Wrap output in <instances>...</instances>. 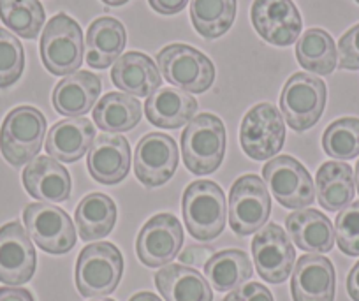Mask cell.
I'll return each instance as SVG.
<instances>
[{"label": "cell", "instance_id": "cell-1", "mask_svg": "<svg viewBox=\"0 0 359 301\" xmlns=\"http://www.w3.org/2000/svg\"><path fill=\"white\" fill-rule=\"evenodd\" d=\"M182 155L194 175H210L220 168L226 155V127L219 116H194L182 134Z\"/></svg>", "mask_w": 359, "mask_h": 301}, {"label": "cell", "instance_id": "cell-2", "mask_svg": "<svg viewBox=\"0 0 359 301\" xmlns=\"http://www.w3.org/2000/svg\"><path fill=\"white\" fill-rule=\"evenodd\" d=\"M226 196L215 182L198 180L185 189L184 222L194 240H215L226 227Z\"/></svg>", "mask_w": 359, "mask_h": 301}, {"label": "cell", "instance_id": "cell-3", "mask_svg": "<svg viewBox=\"0 0 359 301\" xmlns=\"http://www.w3.org/2000/svg\"><path fill=\"white\" fill-rule=\"evenodd\" d=\"M123 273L122 252L108 241L85 247L76 262V287L85 297L109 296Z\"/></svg>", "mask_w": 359, "mask_h": 301}, {"label": "cell", "instance_id": "cell-4", "mask_svg": "<svg viewBox=\"0 0 359 301\" xmlns=\"http://www.w3.org/2000/svg\"><path fill=\"white\" fill-rule=\"evenodd\" d=\"M46 119L34 106H18L0 127V152L11 166L32 162L43 147Z\"/></svg>", "mask_w": 359, "mask_h": 301}, {"label": "cell", "instance_id": "cell-5", "mask_svg": "<svg viewBox=\"0 0 359 301\" xmlns=\"http://www.w3.org/2000/svg\"><path fill=\"white\" fill-rule=\"evenodd\" d=\"M85 57L81 27L71 16L58 13L41 36V58L51 74L69 76L78 71Z\"/></svg>", "mask_w": 359, "mask_h": 301}, {"label": "cell", "instance_id": "cell-6", "mask_svg": "<svg viewBox=\"0 0 359 301\" xmlns=\"http://www.w3.org/2000/svg\"><path fill=\"white\" fill-rule=\"evenodd\" d=\"M326 83L306 72H296L284 85L280 95V113L296 133L316 126L326 108Z\"/></svg>", "mask_w": 359, "mask_h": 301}, {"label": "cell", "instance_id": "cell-7", "mask_svg": "<svg viewBox=\"0 0 359 301\" xmlns=\"http://www.w3.org/2000/svg\"><path fill=\"white\" fill-rule=\"evenodd\" d=\"M157 64L165 81L191 93H203L213 85V62L189 44H169L158 51Z\"/></svg>", "mask_w": 359, "mask_h": 301}, {"label": "cell", "instance_id": "cell-8", "mask_svg": "<svg viewBox=\"0 0 359 301\" xmlns=\"http://www.w3.org/2000/svg\"><path fill=\"white\" fill-rule=\"evenodd\" d=\"M271 213L268 187L259 176L245 175L229 192V226L240 236H248L266 226Z\"/></svg>", "mask_w": 359, "mask_h": 301}, {"label": "cell", "instance_id": "cell-9", "mask_svg": "<svg viewBox=\"0 0 359 301\" xmlns=\"http://www.w3.org/2000/svg\"><path fill=\"white\" fill-rule=\"evenodd\" d=\"M240 141L245 154L254 161L275 157L285 141L284 119L278 109L269 102L255 105L241 122Z\"/></svg>", "mask_w": 359, "mask_h": 301}, {"label": "cell", "instance_id": "cell-10", "mask_svg": "<svg viewBox=\"0 0 359 301\" xmlns=\"http://www.w3.org/2000/svg\"><path fill=\"white\" fill-rule=\"evenodd\" d=\"M262 175L275 199L285 208L303 210L316 201L312 176L302 162L289 155L271 159L262 169Z\"/></svg>", "mask_w": 359, "mask_h": 301}, {"label": "cell", "instance_id": "cell-11", "mask_svg": "<svg viewBox=\"0 0 359 301\" xmlns=\"http://www.w3.org/2000/svg\"><path fill=\"white\" fill-rule=\"evenodd\" d=\"M29 236L48 254H67L76 245L72 220L62 208L48 203H32L23 212Z\"/></svg>", "mask_w": 359, "mask_h": 301}, {"label": "cell", "instance_id": "cell-12", "mask_svg": "<svg viewBox=\"0 0 359 301\" xmlns=\"http://www.w3.org/2000/svg\"><path fill=\"white\" fill-rule=\"evenodd\" d=\"M184 245L182 224L171 213H158L151 217L136 240V254L148 268L168 266Z\"/></svg>", "mask_w": 359, "mask_h": 301}, {"label": "cell", "instance_id": "cell-13", "mask_svg": "<svg viewBox=\"0 0 359 301\" xmlns=\"http://www.w3.org/2000/svg\"><path fill=\"white\" fill-rule=\"evenodd\" d=\"M252 255L261 279L269 283H282L289 279L296 252L291 238L278 224H266L252 240Z\"/></svg>", "mask_w": 359, "mask_h": 301}, {"label": "cell", "instance_id": "cell-14", "mask_svg": "<svg viewBox=\"0 0 359 301\" xmlns=\"http://www.w3.org/2000/svg\"><path fill=\"white\" fill-rule=\"evenodd\" d=\"M250 18L255 32L273 46H291L302 34V16L292 0H254Z\"/></svg>", "mask_w": 359, "mask_h": 301}, {"label": "cell", "instance_id": "cell-15", "mask_svg": "<svg viewBox=\"0 0 359 301\" xmlns=\"http://www.w3.org/2000/svg\"><path fill=\"white\" fill-rule=\"evenodd\" d=\"M178 168V147L171 136L151 133L141 138L134 154V173L144 187H161Z\"/></svg>", "mask_w": 359, "mask_h": 301}, {"label": "cell", "instance_id": "cell-16", "mask_svg": "<svg viewBox=\"0 0 359 301\" xmlns=\"http://www.w3.org/2000/svg\"><path fill=\"white\" fill-rule=\"evenodd\" d=\"M36 248L20 222L0 227V282L8 286L27 283L36 273Z\"/></svg>", "mask_w": 359, "mask_h": 301}, {"label": "cell", "instance_id": "cell-17", "mask_svg": "<svg viewBox=\"0 0 359 301\" xmlns=\"http://www.w3.org/2000/svg\"><path fill=\"white\" fill-rule=\"evenodd\" d=\"M337 275L333 262L320 254L299 257L292 272L291 294L294 301H333Z\"/></svg>", "mask_w": 359, "mask_h": 301}, {"label": "cell", "instance_id": "cell-18", "mask_svg": "<svg viewBox=\"0 0 359 301\" xmlns=\"http://www.w3.org/2000/svg\"><path fill=\"white\" fill-rule=\"evenodd\" d=\"M90 176L102 185H116L130 168V145L123 136L101 134L86 155Z\"/></svg>", "mask_w": 359, "mask_h": 301}, {"label": "cell", "instance_id": "cell-19", "mask_svg": "<svg viewBox=\"0 0 359 301\" xmlns=\"http://www.w3.org/2000/svg\"><path fill=\"white\" fill-rule=\"evenodd\" d=\"M27 192L41 203H64L71 197V175L51 157H36L23 169Z\"/></svg>", "mask_w": 359, "mask_h": 301}, {"label": "cell", "instance_id": "cell-20", "mask_svg": "<svg viewBox=\"0 0 359 301\" xmlns=\"http://www.w3.org/2000/svg\"><path fill=\"white\" fill-rule=\"evenodd\" d=\"M101 78L90 71H76L65 76L53 90V108L67 119H78L94 108L101 95Z\"/></svg>", "mask_w": 359, "mask_h": 301}, {"label": "cell", "instance_id": "cell-21", "mask_svg": "<svg viewBox=\"0 0 359 301\" xmlns=\"http://www.w3.org/2000/svg\"><path fill=\"white\" fill-rule=\"evenodd\" d=\"M95 141V127L85 116L60 120L50 129L46 138V152L60 162L79 161Z\"/></svg>", "mask_w": 359, "mask_h": 301}, {"label": "cell", "instance_id": "cell-22", "mask_svg": "<svg viewBox=\"0 0 359 301\" xmlns=\"http://www.w3.org/2000/svg\"><path fill=\"white\" fill-rule=\"evenodd\" d=\"M111 81L133 97H150L161 88V72L148 55L140 51L123 53L113 64Z\"/></svg>", "mask_w": 359, "mask_h": 301}, {"label": "cell", "instance_id": "cell-23", "mask_svg": "<svg viewBox=\"0 0 359 301\" xmlns=\"http://www.w3.org/2000/svg\"><path fill=\"white\" fill-rule=\"evenodd\" d=\"M198 112V100L180 88H158L144 105V113L151 126L161 129H178L191 122Z\"/></svg>", "mask_w": 359, "mask_h": 301}, {"label": "cell", "instance_id": "cell-24", "mask_svg": "<svg viewBox=\"0 0 359 301\" xmlns=\"http://www.w3.org/2000/svg\"><path fill=\"white\" fill-rule=\"evenodd\" d=\"M127 44L126 27L111 16L90 23L86 32V64L92 69H106L115 64Z\"/></svg>", "mask_w": 359, "mask_h": 301}, {"label": "cell", "instance_id": "cell-25", "mask_svg": "<svg viewBox=\"0 0 359 301\" xmlns=\"http://www.w3.org/2000/svg\"><path fill=\"white\" fill-rule=\"evenodd\" d=\"M285 227L296 247L310 254H326L334 245V227L324 213L312 208L292 212Z\"/></svg>", "mask_w": 359, "mask_h": 301}, {"label": "cell", "instance_id": "cell-26", "mask_svg": "<svg viewBox=\"0 0 359 301\" xmlns=\"http://www.w3.org/2000/svg\"><path fill=\"white\" fill-rule=\"evenodd\" d=\"M155 286L165 301H213L208 280L189 266H164L155 275Z\"/></svg>", "mask_w": 359, "mask_h": 301}, {"label": "cell", "instance_id": "cell-27", "mask_svg": "<svg viewBox=\"0 0 359 301\" xmlns=\"http://www.w3.org/2000/svg\"><path fill=\"white\" fill-rule=\"evenodd\" d=\"M316 192L319 205L327 212H341L351 205L355 192L352 168L345 162H324L317 171Z\"/></svg>", "mask_w": 359, "mask_h": 301}, {"label": "cell", "instance_id": "cell-28", "mask_svg": "<svg viewBox=\"0 0 359 301\" xmlns=\"http://www.w3.org/2000/svg\"><path fill=\"white\" fill-rule=\"evenodd\" d=\"M76 226L81 240L92 241L108 236L116 222V205L109 196L92 192L79 201L74 212Z\"/></svg>", "mask_w": 359, "mask_h": 301}, {"label": "cell", "instance_id": "cell-29", "mask_svg": "<svg viewBox=\"0 0 359 301\" xmlns=\"http://www.w3.org/2000/svg\"><path fill=\"white\" fill-rule=\"evenodd\" d=\"M141 102L122 92H109L99 99L94 109V122L104 133H127L140 123Z\"/></svg>", "mask_w": 359, "mask_h": 301}, {"label": "cell", "instance_id": "cell-30", "mask_svg": "<svg viewBox=\"0 0 359 301\" xmlns=\"http://www.w3.org/2000/svg\"><path fill=\"white\" fill-rule=\"evenodd\" d=\"M252 269L250 259L243 250L229 248L213 254L205 262V275L208 283L220 293L234 290L243 286L247 280H250Z\"/></svg>", "mask_w": 359, "mask_h": 301}, {"label": "cell", "instance_id": "cell-31", "mask_svg": "<svg viewBox=\"0 0 359 301\" xmlns=\"http://www.w3.org/2000/svg\"><path fill=\"white\" fill-rule=\"evenodd\" d=\"M296 58L306 71L327 76L338 65V50L326 30L309 29L296 44Z\"/></svg>", "mask_w": 359, "mask_h": 301}, {"label": "cell", "instance_id": "cell-32", "mask_svg": "<svg viewBox=\"0 0 359 301\" xmlns=\"http://www.w3.org/2000/svg\"><path fill=\"white\" fill-rule=\"evenodd\" d=\"M236 0H191V20L199 36L217 39L233 27Z\"/></svg>", "mask_w": 359, "mask_h": 301}, {"label": "cell", "instance_id": "cell-33", "mask_svg": "<svg viewBox=\"0 0 359 301\" xmlns=\"http://www.w3.org/2000/svg\"><path fill=\"white\" fill-rule=\"evenodd\" d=\"M0 20L23 39H36L46 15L39 0H0Z\"/></svg>", "mask_w": 359, "mask_h": 301}, {"label": "cell", "instance_id": "cell-34", "mask_svg": "<svg viewBox=\"0 0 359 301\" xmlns=\"http://www.w3.org/2000/svg\"><path fill=\"white\" fill-rule=\"evenodd\" d=\"M323 148L330 157L351 161L359 155V119H340L330 123L323 136Z\"/></svg>", "mask_w": 359, "mask_h": 301}, {"label": "cell", "instance_id": "cell-35", "mask_svg": "<svg viewBox=\"0 0 359 301\" xmlns=\"http://www.w3.org/2000/svg\"><path fill=\"white\" fill-rule=\"evenodd\" d=\"M25 51L18 37L6 29H0V88L15 85L23 74Z\"/></svg>", "mask_w": 359, "mask_h": 301}, {"label": "cell", "instance_id": "cell-36", "mask_svg": "<svg viewBox=\"0 0 359 301\" xmlns=\"http://www.w3.org/2000/svg\"><path fill=\"white\" fill-rule=\"evenodd\" d=\"M334 240L344 254L359 255V201L351 203L334 220Z\"/></svg>", "mask_w": 359, "mask_h": 301}, {"label": "cell", "instance_id": "cell-37", "mask_svg": "<svg viewBox=\"0 0 359 301\" xmlns=\"http://www.w3.org/2000/svg\"><path fill=\"white\" fill-rule=\"evenodd\" d=\"M338 67L345 71L359 69V23L348 29L338 43Z\"/></svg>", "mask_w": 359, "mask_h": 301}, {"label": "cell", "instance_id": "cell-38", "mask_svg": "<svg viewBox=\"0 0 359 301\" xmlns=\"http://www.w3.org/2000/svg\"><path fill=\"white\" fill-rule=\"evenodd\" d=\"M224 301H275L273 294L268 287H264L262 283L250 282L245 283V286L238 287V289L231 290Z\"/></svg>", "mask_w": 359, "mask_h": 301}, {"label": "cell", "instance_id": "cell-39", "mask_svg": "<svg viewBox=\"0 0 359 301\" xmlns=\"http://www.w3.org/2000/svg\"><path fill=\"white\" fill-rule=\"evenodd\" d=\"M148 2H150L154 11L165 16L178 15V13L184 11L185 6L189 4V0H148Z\"/></svg>", "mask_w": 359, "mask_h": 301}, {"label": "cell", "instance_id": "cell-40", "mask_svg": "<svg viewBox=\"0 0 359 301\" xmlns=\"http://www.w3.org/2000/svg\"><path fill=\"white\" fill-rule=\"evenodd\" d=\"M0 301H34V296L20 287H0Z\"/></svg>", "mask_w": 359, "mask_h": 301}, {"label": "cell", "instance_id": "cell-41", "mask_svg": "<svg viewBox=\"0 0 359 301\" xmlns=\"http://www.w3.org/2000/svg\"><path fill=\"white\" fill-rule=\"evenodd\" d=\"M347 290L348 296L354 301H359V261L355 262L354 268L351 269L347 276Z\"/></svg>", "mask_w": 359, "mask_h": 301}, {"label": "cell", "instance_id": "cell-42", "mask_svg": "<svg viewBox=\"0 0 359 301\" xmlns=\"http://www.w3.org/2000/svg\"><path fill=\"white\" fill-rule=\"evenodd\" d=\"M129 301H162V300L158 296H155L154 293H137L134 294Z\"/></svg>", "mask_w": 359, "mask_h": 301}, {"label": "cell", "instance_id": "cell-43", "mask_svg": "<svg viewBox=\"0 0 359 301\" xmlns=\"http://www.w3.org/2000/svg\"><path fill=\"white\" fill-rule=\"evenodd\" d=\"M106 6H111V8H118V6H123L127 4L129 0H102Z\"/></svg>", "mask_w": 359, "mask_h": 301}, {"label": "cell", "instance_id": "cell-44", "mask_svg": "<svg viewBox=\"0 0 359 301\" xmlns=\"http://www.w3.org/2000/svg\"><path fill=\"white\" fill-rule=\"evenodd\" d=\"M355 185H358V192H359V161L355 164Z\"/></svg>", "mask_w": 359, "mask_h": 301}, {"label": "cell", "instance_id": "cell-45", "mask_svg": "<svg viewBox=\"0 0 359 301\" xmlns=\"http://www.w3.org/2000/svg\"><path fill=\"white\" fill-rule=\"evenodd\" d=\"M94 301H115V300H109V297H101V300H94Z\"/></svg>", "mask_w": 359, "mask_h": 301}, {"label": "cell", "instance_id": "cell-46", "mask_svg": "<svg viewBox=\"0 0 359 301\" xmlns=\"http://www.w3.org/2000/svg\"><path fill=\"white\" fill-rule=\"evenodd\" d=\"M355 2H358V4H359V0H355Z\"/></svg>", "mask_w": 359, "mask_h": 301}]
</instances>
